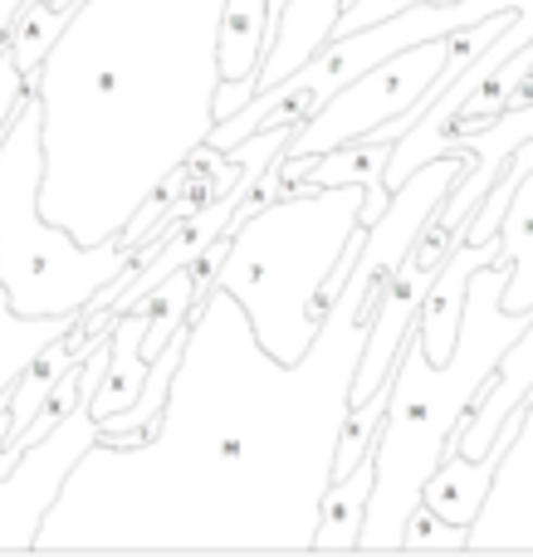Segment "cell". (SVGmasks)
Instances as JSON below:
<instances>
[{"label":"cell","mask_w":533,"mask_h":557,"mask_svg":"<svg viewBox=\"0 0 533 557\" xmlns=\"http://www.w3.org/2000/svg\"><path fill=\"white\" fill-rule=\"evenodd\" d=\"M343 5H352V0H343Z\"/></svg>","instance_id":"obj_23"},{"label":"cell","mask_w":533,"mask_h":557,"mask_svg":"<svg viewBox=\"0 0 533 557\" xmlns=\"http://www.w3.org/2000/svg\"><path fill=\"white\" fill-rule=\"evenodd\" d=\"M401 548H470V529L466 523H450L421 499V509L407 523V543Z\"/></svg>","instance_id":"obj_16"},{"label":"cell","mask_w":533,"mask_h":557,"mask_svg":"<svg viewBox=\"0 0 533 557\" xmlns=\"http://www.w3.org/2000/svg\"><path fill=\"white\" fill-rule=\"evenodd\" d=\"M343 15V0H289L280 15L270 20V49L260 64V88H274L284 74L303 69L323 45L333 39Z\"/></svg>","instance_id":"obj_10"},{"label":"cell","mask_w":533,"mask_h":557,"mask_svg":"<svg viewBox=\"0 0 533 557\" xmlns=\"http://www.w3.org/2000/svg\"><path fill=\"white\" fill-rule=\"evenodd\" d=\"M98 441V416L94 406H74L45 441L25 445L20 460L0 474V553L5 548H39V529H45L49 509L59 504L74 465Z\"/></svg>","instance_id":"obj_7"},{"label":"cell","mask_w":533,"mask_h":557,"mask_svg":"<svg viewBox=\"0 0 533 557\" xmlns=\"http://www.w3.org/2000/svg\"><path fill=\"white\" fill-rule=\"evenodd\" d=\"M10 396H15V392H5V386H0V416L10 411Z\"/></svg>","instance_id":"obj_20"},{"label":"cell","mask_w":533,"mask_h":557,"mask_svg":"<svg viewBox=\"0 0 533 557\" xmlns=\"http://www.w3.org/2000/svg\"><path fill=\"white\" fill-rule=\"evenodd\" d=\"M368 186H284L280 201L231 231L215 288L240 298L260 343L284 362L313 347L329 313V284L362 231Z\"/></svg>","instance_id":"obj_4"},{"label":"cell","mask_w":533,"mask_h":557,"mask_svg":"<svg viewBox=\"0 0 533 557\" xmlns=\"http://www.w3.org/2000/svg\"><path fill=\"white\" fill-rule=\"evenodd\" d=\"M499 240H505V260H509L505 308L509 313H533V172L519 176L515 196H509Z\"/></svg>","instance_id":"obj_14"},{"label":"cell","mask_w":533,"mask_h":557,"mask_svg":"<svg viewBox=\"0 0 533 557\" xmlns=\"http://www.w3.org/2000/svg\"><path fill=\"white\" fill-rule=\"evenodd\" d=\"M377 288L348 274L299 362L274 357L240 298L211 288L157 431L88 445L39 548H319Z\"/></svg>","instance_id":"obj_1"},{"label":"cell","mask_w":533,"mask_h":557,"mask_svg":"<svg viewBox=\"0 0 533 557\" xmlns=\"http://www.w3.org/2000/svg\"><path fill=\"white\" fill-rule=\"evenodd\" d=\"M505 255L470 278L460 337L446 362H431L421 333L407 337L401 362L392 372V406L377 435V484H372L358 548L382 553L407 543V523L421 509V494H426V480L436 474L441 455L450 450L460 421L475 406V396L489 386V376L499 372L505 352L533 323V313H509L505 308Z\"/></svg>","instance_id":"obj_3"},{"label":"cell","mask_w":533,"mask_h":557,"mask_svg":"<svg viewBox=\"0 0 533 557\" xmlns=\"http://www.w3.org/2000/svg\"><path fill=\"white\" fill-rule=\"evenodd\" d=\"M147 327H152V304L127 308V313L113 323V362H108V376H103V386H98V396L88 401L98 421L127 411V406L142 396L147 372H152V362H147V352H142Z\"/></svg>","instance_id":"obj_11"},{"label":"cell","mask_w":533,"mask_h":557,"mask_svg":"<svg viewBox=\"0 0 533 557\" xmlns=\"http://www.w3.org/2000/svg\"><path fill=\"white\" fill-rule=\"evenodd\" d=\"M284 5H289V0H270V20H274V15H280V10H284Z\"/></svg>","instance_id":"obj_21"},{"label":"cell","mask_w":533,"mask_h":557,"mask_svg":"<svg viewBox=\"0 0 533 557\" xmlns=\"http://www.w3.org/2000/svg\"><path fill=\"white\" fill-rule=\"evenodd\" d=\"M372 484H377V450L358 465V470L338 474L323 494V519H319V548L352 553L362 543V519L372 504Z\"/></svg>","instance_id":"obj_13"},{"label":"cell","mask_w":533,"mask_h":557,"mask_svg":"<svg viewBox=\"0 0 533 557\" xmlns=\"http://www.w3.org/2000/svg\"><path fill=\"white\" fill-rule=\"evenodd\" d=\"M524 411H529V401L519 406V411L509 416L505 425H499V435H495V445H489V455H480V460H475V455H466L456 441H450V450L441 455L436 474H431V480H426V494H421V499H426L431 509L441 513V519H450V523H466V529H475L480 509H485L489 490H495L499 470H505L509 450H515L519 431H524Z\"/></svg>","instance_id":"obj_8"},{"label":"cell","mask_w":533,"mask_h":557,"mask_svg":"<svg viewBox=\"0 0 533 557\" xmlns=\"http://www.w3.org/2000/svg\"><path fill=\"white\" fill-rule=\"evenodd\" d=\"M35 94V84H29V74L20 69L15 49H10V35H0V137H5V127L15 123L20 103Z\"/></svg>","instance_id":"obj_17"},{"label":"cell","mask_w":533,"mask_h":557,"mask_svg":"<svg viewBox=\"0 0 533 557\" xmlns=\"http://www.w3.org/2000/svg\"><path fill=\"white\" fill-rule=\"evenodd\" d=\"M231 0H78L35 74L39 206L84 245L127 231L211 143Z\"/></svg>","instance_id":"obj_2"},{"label":"cell","mask_w":533,"mask_h":557,"mask_svg":"<svg viewBox=\"0 0 533 557\" xmlns=\"http://www.w3.org/2000/svg\"><path fill=\"white\" fill-rule=\"evenodd\" d=\"M59 5H78V0H59Z\"/></svg>","instance_id":"obj_22"},{"label":"cell","mask_w":533,"mask_h":557,"mask_svg":"<svg viewBox=\"0 0 533 557\" xmlns=\"http://www.w3.org/2000/svg\"><path fill=\"white\" fill-rule=\"evenodd\" d=\"M529 172H533V137L524 147H515V157H509V166H505V176H515V182L519 176H529Z\"/></svg>","instance_id":"obj_19"},{"label":"cell","mask_w":533,"mask_h":557,"mask_svg":"<svg viewBox=\"0 0 533 557\" xmlns=\"http://www.w3.org/2000/svg\"><path fill=\"white\" fill-rule=\"evenodd\" d=\"M45 186V117L39 98L20 103L0 137V278L20 313H88L98 318L133 270V245H84L69 225L49 221L39 206Z\"/></svg>","instance_id":"obj_5"},{"label":"cell","mask_w":533,"mask_h":557,"mask_svg":"<svg viewBox=\"0 0 533 557\" xmlns=\"http://www.w3.org/2000/svg\"><path fill=\"white\" fill-rule=\"evenodd\" d=\"M69 15H74V5H59V0H35V5L25 10V20H20L15 39H10V49H15L20 69L29 74V84H35L39 64H45V54L54 49V39L64 35Z\"/></svg>","instance_id":"obj_15"},{"label":"cell","mask_w":533,"mask_h":557,"mask_svg":"<svg viewBox=\"0 0 533 557\" xmlns=\"http://www.w3.org/2000/svg\"><path fill=\"white\" fill-rule=\"evenodd\" d=\"M78 323H84V313H39V318L20 313L5 278H0V386L15 392L20 376L29 372V362H35L49 343L74 333Z\"/></svg>","instance_id":"obj_12"},{"label":"cell","mask_w":533,"mask_h":557,"mask_svg":"<svg viewBox=\"0 0 533 557\" xmlns=\"http://www.w3.org/2000/svg\"><path fill=\"white\" fill-rule=\"evenodd\" d=\"M255 94H260V78H225L221 94H215V113H221V123L240 113V108L250 103Z\"/></svg>","instance_id":"obj_18"},{"label":"cell","mask_w":533,"mask_h":557,"mask_svg":"<svg viewBox=\"0 0 533 557\" xmlns=\"http://www.w3.org/2000/svg\"><path fill=\"white\" fill-rule=\"evenodd\" d=\"M446 59H450V35L382 59L377 69H368V74L352 78L348 88H338V94L294 133L284 157H319V152H333V147L352 143V137H368V133H377V127H387L392 117L417 108V98L441 78Z\"/></svg>","instance_id":"obj_6"},{"label":"cell","mask_w":533,"mask_h":557,"mask_svg":"<svg viewBox=\"0 0 533 557\" xmlns=\"http://www.w3.org/2000/svg\"><path fill=\"white\" fill-rule=\"evenodd\" d=\"M505 255V240L489 235V240H460L450 250L446 270L431 284L426 304H421V318H417V333H421V347H426L431 362H446L450 347L460 337V318H466V298H470V278H475L485 264H495Z\"/></svg>","instance_id":"obj_9"}]
</instances>
